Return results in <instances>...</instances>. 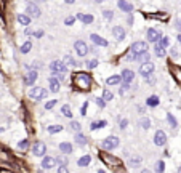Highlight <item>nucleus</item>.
I'll return each instance as SVG.
<instances>
[{
    "label": "nucleus",
    "mask_w": 181,
    "mask_h": 173,
    "mask_svg": "<svg viewBox=\"0 0 181 173\" xmlns=\"http://www.w3.org/2000/svg\"><path fill=\"white\" fill-rule=\"evenodd\" d=\"M64 2H66V3H69V5H71V3H74V2H76V0H64Z\"/></svg>",
    "instance_id": "obj_55"
},
{
    "label": "nucleus",
    "mask_w": 181,
    "mask_h": 173,
    "mask_svg": "<svg viewBox=\"0 0 181 173\" xmlns=\"http://www.w3.org/2000/svg\"><path fill=\"white\" fill-rule=\"evenodd\" d=\"M127 22H128L130 26H132V24H133V16H128V21H127Z\"/></svg>",
    "instance_id": "obj_54"
},
{
    "label": "nucleus",
    "mask_w": 181,
    "mask_h": 173,
    "mask_svg": "<svg viewBox=\"0 0 181 173\" xmlns=\"http://www.w3.org/2000/svg\"><path fill=\"white\" fill-rule=\"evenodd\" d=\"M90 162H91V156H90V154H87V156H83V157L79 159L77 165L79 167H88V165H90Z\"/></svg>",
    "instance_id": "obj_22"
},
{
    "label": "nucleus",
    "mask_w": 181,
    "mask_h": 173,
    "mask_svg": "<svg viewBox=\"0 0 181 173\" xmlns=\"http://www.w3.org/2000/svg\"><path fill=\"white\" fill-rule=\"evenodd\" d=\"M74 50H76V53L79 56H85L88 53V46L83 40H76L74 42Z\"/></svg>",
    "instance_id": "obj_4"
},
{
    "label": "nucleus",
    "mask_w": 181,
    "mask_h": 173,
    "mask_svg": "<svg viewBox=\"0 0 181 173\" xmlns=\"http://www.w3.org/2000/svg\"><path fill=\"white\" fill-rule=\"evenodd\" d=\"M0 172H8V168H3V167H0Z\"/></svg>",
    "instance_id": "obj_57"
},
{
    "label": "nucleus",
    "mask_w": 181,
    "mask_h": 173,
    "mask_svg": "<svg viewBox=\"0 0 181 173\" xmlns=\"http://www.w3.org/2000/svg\"><path fill=\"white\" fill-rule=\"evenodd\" d=\"M119 143H120V139L117 136H112V135H111V136H108L103 143H101V146H103V149H115L119 146Z\"/></svg>",
    "instance_id": "obj_3"
},
{
    "label": "nucleus",
    "mask_w": 181,
    "mask_h": 173,
    "mask_svg": "<svg viewBox=\"0 0 181 173\" xmlns=\"http://www.w3.org/2000/svg\"><path fill=\"white\" fill-rule=\"evenodd\" d=\"M69 168H67V162H64V163H61V167L58 168V172L59 173H64V172H67Z\"/></svg>",
    "instance_id": "obj_44"
},
{
    "label": "nucleus",
    "mask_w": 181,
    "mask_h": 173,
    "mask_svg": "<svg viewBox=\"0 0 181 173\" xmlns=\"http://www.w3.org/2000/svg\"><path fill=\"white\" fill-rule=\"evenodd\" d=\"M50 69H52L53 76H56V74H64V72H67L66 64H64L63 61H59V59H56V61H52V63H50Z\"/></svg>",
    "instance_id": "obj_1"
},
{
    "label": "nucleus",
    "mask_w": 181,
    "mask_h": 173,
    "mask_svg": "<svg viewBox=\"0 0 181 173\" xmlns=\"http://www.w3.org/2000/svg\"><path fill=\"white\" fill-rule=\"evenodd\" d=\"M76 143H77V144H80V146H85V144H87L85 135L80 133V132H77V133H76Z\"/></svg>",
    "instance_id": "obj_27"
},
{
    "label": "nucleus",
    "mask_w": 181,
    "mask_h": 173,
    "mask_svg": "<svg viewBox=\"0 0 181 173\" xmlns=\"http://www.w3.org/2000/svg\"><path fill=\"white\" fill-rule=\"evenodd\" d=\"M45 152H47V146H45V143L42 141H37L34 143V146H32V154L34 156H45Z\"/></svg>",
    "instance_id": "obj_7"
},
{
    "label": "nucleus",
    "mask_w": 181,
    "mask_h": 173,
    "mask_svg": "<svg viewBox=\"0 0 181 173\" xmlns=\"http://www.w3.org/2000/svg\"><path fill=\"white\" fill-rule=\"evenodd\" d=\"M95 101H96V104H98L101 109H104V106H106V101H104V98H95Z\"/></svg>",
    "instance_id": "obj_40"
},
{
    "label": "nucleus",
    "mask_w": 181,
    "mask_h": 173,
    "mask_svg": "<svg viewBox=\"0 0 181 173\" xmlns=\"http://www.w3.org/2000/svg\"><path fill=\"white\" fill-rule=\"evenodd\" d=\"M164 168H165L164 160H159V163H157V172H164Z\"/></svg>",
    "instance_id": "obj_48"
},
{
    "label": "nucleus",
    "mask_w": 181,
    "mask_h": 173,
    "mask_svg": "<svg viewBox=\"0 0 181 173\" xmlns=\"http://www.w3.org/2000/svg\"><path fill=\"white\" fill-rule=\"evenodd\" d=\"M18 146H19V149H27L29 148V139H22V141H19Z\"/></svg>",
    "instance_id": "obj_42"
},
{
    "label": "nucleus",
    "mask_w": 181,
    "mask_h": 173,
    "mask_svg": "<svg viewBox=\"0 0 181 173\" xmlns=\"http://www.w3.org/2000/svg\"><path fill=\"white\" fill-rule=\"evenodd\" d=\"M127 124H128V120H127V119H123L122 122H120V128H125V127H127Z\"/></svg>",
    "instance_id": "obj_51"
},
{
    "label": "nucleus",
    "mask_w": 181,
    "mask_h": 173,
    "mask_svg": "<svg viewBox=\"0 0 181 173\" xmlns=\"http://www.w3.org/2000/svg\"><path fill=\"white\" fill-rule=\"evenodd\" d=\"M48 82H50V90H52L53 93H58L59 91V80H58V79L55 76H52Z\"/></svg>",
    "instance_id": "obj_21"
},
{
    "label": "nucleus",
    "mask_w": 181,
    "mask_h": 173,
    "mask_svg": "<svg viewBox=\"0 0 181 173\" xmlns=\"http://www.w3.org/2000/svg\"><path fill=\"white\" fill-rule=\"evenodd\" d=\"M159 103H160V100H159V96H156V95H152V96H149V98L146 100V104L149 106V107L159 106Z\"/></svg>",
    "instance_id": "obj_24"
},
{
    "label": "nucleus",
    "mask_w": 181,
    "mask_h": 173,
    "mask_svg": "<svg viewBox=\"0 0 181 173\" xmlns=\"http://www.w3.org/2000/svg\"><path fill=\"white\" fill-rule=\"evenodd\" d=\"M140 74H141V77H149L154 74V64L149 63V61H146V63H141V66H140Z\"/></svg>",
    "instance_id": "obj_2"
},
{
    "label": "nucleus",
    "mask_w": 181,
    "mask_h": 173,
    "mask_svg": "<svg viewBox=\"0 0 181 173\" xmlns=\"http://www.w3.org/2000/svg\"><path fill=\"white\" fill-rule=\"evenodd\" d=\"M31 50H32V43H31L29 40H27V42H24V43L21 45V48H19V51H21V53H29Z\"/></svg>",
    "instance_id": "obj_31"
},
{
    "label": "nucleus",
    "mask_w": 181,
    "mask_h": 173,
    "mask_svg": "<svg viewBox=\"0 0 181 173\" xmlns=\"http://www.w3.org/2000/svg\"><path fill=\"white\" fill-rule=\"evenodd\" d=\"M16 19H18V22H19V24H22V26H29L31 22H32L31 16L27 15V13H21V15H18Z\"/></svg>",
    "instance_id": "obj_19"
},
{
    "label": "nucleus",
    "mask_w": 181,
    "mask_h": 173,
    "mask_svg": "<svg viewBox=\"0 0 181 173\" xmlns=\"http://www.w3.org/2000/svg\"><path fill=\"white\" fill-rule=\"evenodd\" d=\"M61 114L64 115V117L71 119V117H72V111H71V107H69L67 104H64V106L61 107Z\"/></svg>",
    "instance_id": "obj_30"
},
{
    "label": "nucleus",
    "mask_w": 181,
    "mask_h": 173,
    "mask_svg": "<svg viewBox=\"0 0 181 173\" xmlns=\"http://www.w3.org/2000/svg\"><path fill=\"white\" fill-rule=\"evenodd\" d=\"M165 143H167V135H165V132L157 130L156 135H154V144H156V146H164Z\"/></svg>",
    "instance_id": "obj_12"
},
{
    "label": "nucleus",
    "mask_w": 181,
    "mask_h": 173,
    "mask_svg": "<svg viewBox=\"0 0 181 173\" xmlns=\"http://www.w3.org/2000/svg\"><path fill=\"white\" fill-rule=\"evenodd\" d=\"M176 39H178V42H180V43H181V32H180V34H178V37H176Z\"/></svg>",
    "instance_id": "obj_56"
},
{
    "label": "nucleus",
    "mask_w": 181,
    "mask_h": 173,
    "mask_svg": "<svg viewBox=\"0 0 181 173\" xmlns=\"http://www.w3.org/2000/svg\"><path fill=\"white\" fill-rule=\"evenodd\" d=\"M71 127H72V130H76V132H80L82 130V125L79 122H71Z\"/></svg>",
    "instance_id": "obj_43"
},
{
    "label": "nucleus",
    "mask_w": 181,
    "mask_h": 173,
    "mask_svg": "<svg viewBox=\"0 0 181 173\" xmlns=\"http://www.w3.org/2000/svg\"><path fill=\"white\" fill-rule=\"evenodd\" d=\"M26 11H27V15H29L31 18H39L42 15V11H40V8L35 5V3H32L29 2L27 3V8H26Z\"/></svg>",
    "instance_id": "obj_11"
},
{
    "label": "nucleus",
    "mask_w": 181,
    "mask_h": 173,
    "mask_svg": "<svg viewBox=\"0 0 181 173\" xmlns=\"http://www.w3.org/2000/svg\"><path fill=\"white\" fill-rule=\"evenodd\" d=\"M29 96L34 98V100H43V98H47V90L42 87H35L29 91Z\"/></svg>",
    "instance_id": "obj_5"
},
{
    "label": "nucleus",
    "mask_w": 181,
    "mask_h": 173,
    "mask_svg": "<svg viewBox=\"0 0 181 173\" xmlns=\"http://www.w3.org/2000/svg\"><path fill=\"white\" fill-rule=\"evenodd\" d=\"M122 82L123 83H130L135 79V72L132 71V69H125V71H122Z\"/></svg>",
    "instance_id": "obj_16"
},
{
    "label": "nucleus",
    "mask_w": 181,
    "mask_h": 173,
    "mask_svg": "<svg viewBox=\"0 0 181 173\" xmlns=\"http://www.w3.org/2000/svg\"><path fill=\"white\" fill-rule=\"evenodd\" d=\"M175 27H176V29H178V31L181 32V19H178V21L175 22Z\"/></svg>",
    "instance_id": "obj_52"
},
{
    "label": "nucleus",
    "mask_w": 181,
    "mask_h": 173,
    "mask_svg": "<svg viewBox=\"0 0 181 173\" xmlns=\"http://www.w3.org/2000/svg\"><path fill=\"white\" fill-rule=\"evenodd\" d=\"M74 22H76V18H74V16H67L66 19H64V24H66V26H72Z\"/></svg>",
    "instance_id": "obj_41"
},
{
    "label": "nucleus",
    "mask_w": 181,
    "mask_h": 173,
    "mask_svg": "<svg viewBox=\"0 0 181 173\" xmlns=\"http://www.w3.org/2000/svg\"><path fill=\"white\" fill-rule=\"evenodd\" d=\"M96 66H98V61H96V59H88V61H87V67L88 69H95Z\"/></svg>",
    "instance_id": "obj_36"
},
{
    "label": "nucleus",
    "mask_w": 181,
    "mask_h": 173,
    "mask_svg": "<svg viewBox=\"0 0 181 173\" xmlns=\"http://www.w3.org/2000/svg\"><path fill=\"white\" fill-rule=\"evenodd\" d=\"M37 76H39V72H37V71H34V69L27 72V76H26V79H24L26 85H34V82H35Z\"/></svg>",
    "instance_id": "obj_18"
},
{
    "label": "nucleus",
    "mask_w": 181,
    "mask_h": 173,
    "mask_svg": "<svg viewBox=\"0 0 181 173\" xmlns=\"http://www.w3.org/2000/svg\"><path fill=\"white\" fill-rule=\"evenodd\" d=\"M138 163H140V159H133L132 165H133V167H138Z\"/></svg>",
    "instance_id": "obj_53"
},
{
    "label": "nucleus",
    "mask_w": 181,
    "mask_h": 173,
    "mask_svg": "<svg viewBox=\"0 0 181 173\" xmlns=\"http://www.w3.org/2000/svg\"><path fill=\"white\" fill-rule=\"evenodd\" d=\"M32 35L40 39V37H43V31H32Z\"/></svg>",
    "instance_id": "obj_47"
},
{
    "label": "nucleus",
    "mask_w": 181,
    "mask_h": 173,
    "mask_svg": "<svg viewBox=\"0 0 181 173\" xmlns=\"http://www.w3.org/2000/svg\"><path fill=\"white\" fill-rule=\"evenodd\" d=\"M101 2H103V0H96V3H101Z\"/></svg>",
    "instance_id": "obj_58"
},
{
    "label": "nucleus",
    "mask_w": 181,
    "mask_h": 173,
    "mask_svg": "<svg viewBox=\"0 0 181 173\" xmlns=\"http://www.w3.org/2000/svg\"><path fill=\"white\" fill-rule=\"evenodd\" d=\"M87 106H88V103H83L82 111H80V114H82V115H85V114H87Z\"/></svg>",
    "instance_id": "obj_49"
},
{
    "label": "nucleus",
    "mask_w": 181,
    "mask_h": 173,
    "mask_svg": "<svg viewBox=\"0 0 181 173\" xmlns=\"http://www.w3.org/2000/svg\"><path fill=\"white\" fill-rule=\"evenodd\" d=\"M162 34L157 29H154V27H151V29H147V40L152 42V43H156V42L160 40Z\"/></svg>",
    "instance_id": "obj_13"
},
{
    "label": "nucleus",
    "mask_w": 181,
    "mask_h": 173,
    "mask_svg": "<svg viewBox=\"0 0 181 173\" xmlns=\"http://www.w3.org/2000/svg\"><path fill=\"white\" fill-rule=\"evenodd\" d=\"M117 7L122 11H125V13H132V10H133L132 3H128L127 0H119V2H117Z\"/></svg>",
    "instance_id": "obj_20"
},
{
    "label": "nucleus",
    "mask_w": 181,
    "mask_h": 173,
    "mask_svg": "<svg viewBox=\"0 0 181 173\" xmlns=\"http://www.w3.org/2000/svg\"><path fill=\"white\" fill-rule=\"evenodd\" d=\"M120 82H122V77L120 76H111V77H108V80H106L108 85H120Z\"/></svg>",
    "instance_id": "obj_25"
},
{
    "label": "nucleus",
    "mask_w": 181,
    "mask_h": 173,
    "mask_svg": "<svg viewBox=\"0 0 181 173\" xmlns=\"http://www.w3.org/2000/svg\"><path fill=\"white\" fill-rule=\"evenodd\" d=\"M108 122L106 120H95V122L90 124V130H98V128H104Z\"/></svg>",
    "instance_id": "obj_23"
},
{
    "label": "nucleus",
    "mask_w": 181,
    "mask_h": 173,
    "mask_svg": "<svg viewBox=\"0 0 181 173\" xmlns=\"http://www.w3.org/2000/svg\"><path fill=\"white\" fill-rule=\"evenodd\" d=\"M99 159L104 160L106 163H109V165H120V159L114 157V156H109V154H106V152H99Z\"/></svg>",
    "instance_id": "obj_9"
},
{
    "label": "nucleus",
    "mask_w": 181,
    "mask_h": 173,
    "mask_svg": "<svg viewBox=\"0 0 181 173\" xmlns=\"http://www.w3.org/2000/svg\"><path fill=\"white\" fill-rule=\"evenodd\" d=\"M159 43H160L162 46H164V48H167V46L170 45V39H168V37H160Z\"/></svg>",
    "instance_id": "obj_34"
},
{
    "label": "nucleus",
    "mask_w": 181,
    "mask_h": 173,
    "mask_svg": "<svg viewBox=\"0 0 181 173\" xmlns=\"http://www.w3.org/2000/svg\"><path fill=\"white\" fill-rule=\"evenodd\" d=\"M103 98H104V101H111V100L114 98V95H112V93H111L109 90H104V91H103Z\"/></svg>",
    "instance_id": "obj_37"
},
{
    "label": "nucleus",
    "mask_w": 181,
    "mask_h": 173,
    "mask_svg": "<svg viewBox=\"0 0 181 173\" xmlns=\"http://www.w3.org/2000/svg\"><path fill=\"white\" fill-rule=\"evenodd\" d=\"M56 103H58V100H52V101H48L47 104H45V109H48V111H50V109H53V107L56 106Z\"/></svg>",
    "instance_id": "obj_39"
},
{
    "label": "nucleus",
    "mask_w": 181,
    "mask_h": 173,
    "mask_svg": "<svg viewBox=\"0 0 181 173\" xmlns=\"http://www.w3.org/2000/svg\"><path fill=\"white\" fill-rule=\"evenodd\" d=\"M178 172H181V167H180V168H178Z\"/></svg>",
    "instance_id": "obj_59"
},
{
    "label": "nucleus",
    "mask_w": 181,
    "mask_h": 173,
    "mask_svg": "<svg viewBox=\"0 0 181 173\" xmlns=\"http://www.w3.org/2000/svg\"><path fill=\"white\" fill-rule=\"evenodd\" d=\"M24 34H26V35H32V29H31L29 26H26V31H24Z\"/></svg>",
    "instance_id": "obj_50"
},
{
    "label": "nucleus",
    "mask_w": 181,
    "mask_h": 173,
    "mask_svg": "<svg viewBox=\"0 0 181 173\" xmlns=\"http://www.w3.org/2000/svg\"><path fill=\"white\" fill-rule=\"evenodd\" d=\"M59 149H61V152H64V154H71L72 152V144L71 143H61L59 144Z\"/></svg>",
    "instance_id": "obj_28"
},
{
    "label": "nucleus",
    "mask_w": 181,
    "mask_h": 173,
    "mask_svg": "<svg viewBox=\"0 0 181 173\" xmlns=\"http://www.w3.org/2000/svg\"><path fill=\"white\" fill-rule=\"evenodd\" d=\"M63 63L64 64H69V66H77V63L74 61V58H72L71 55H66V56H64V61Z\"/></svg>",
    "instance_id": "obj_32"
},
{
    "label": "nucleus",
    "mask_w": 181,
    "mask_h": 173,
    "mask_svg": "<svg viewBox=\"0 0 181 173\" xmlns=\"http://www.w3.org/2000/svg\"><path fill=\"white\" fill-rule=\"evenodd\" d=\"M167 120H168V124L171 125V127H176V119L173 117V115H171V114H167Z\"/></svg>",
    "instance_id": "obj_38"
},
{
    "label": "nucleus",
    "mask_w": 181,
    "mask_h": 173,
    "mask_svg": "<svg viewBox=\"0 0 181 173\" xmlns=\"http://www.w3.org/2000/svg\"><path fill=\"white\" fill-rule=\"evenodd\" d=\"M140 125H141L143 128H146V130H147V128L151 127V122H149V119H146V117H144V119H141V120H140Z\"/></svg>",
    "instance_id": "obj_35"
},
{
    "label": "nucleus",
    "mask_w": 181,
    "mask_h": 173,
    "mask_svg": "<svg viewBox=\"0 0 181 173\" xmlns=\"http://www.w3.org/2000/svg\"><path fill=\"white\" fill-rule=\"evenodd\" d=\"M76 19L85 22V24H91V22L95 21V18H93V15H83V13H77Z\"/></svg>",
    "instance_id": "obj_17"
},
{
    "label": "nucleus",
    "mask_w": 181,
    "mask_h": 173,
    "mask_svg": "<svg viewBox=\"0 0 181 173\" xmlns=\"http://www.w3.org/2000/svg\"><path fill=\"white\" fill-rule=\"evenodd\" d=\"M130 51L135 55H140L143 53V51H147V43L146 42H135V43L132 45V48H130Z\"/></svg>",
    "instance_id": "obj_8"
},
{
    "label": "nucleus",
    "mask_w": 181,
    "mask_h": 173,
    "mask_svg": "<svg viewBox=\"0 0 181 173\" xmlns=\"http://www.w3.org/2000/svg\"><path fill=\"white\" fill-rule=\"evenodd\" d=\"M103 16L106 18V19H112V11L106 10V11H103Z\"/></svg>",
    "instance_id": "obj_46"
},
{
    "label": "nucleus",
    "mask_w": 181,
    "mask_h": 173,
    "mask_svg": "<svg viewBox=\"0 0 181 173\" xmlns=\"http://www.w3.org/2000/svg\"><path fill=\"white\" fill-rule=\"evenodd\" d=\"M127 61H136V55L130 51V53L127 55Z\"/></svg>",
    "instance_id": "obj_45"
},
{
    "label": "nucleus",
    "mask_w": 181,
    "mask_h": 173,
    "mask_svg": "<svg viewBox=\"0 0 181 173\" xmlns=\"http://www.w3.org/2000/svg\"><path fill=\"white\" fill-rule=\"evenodd\" d=\"M63 127L61 125H50L48 127V133H58V132H61Z\"/></svg>",
    "instance_id": "obj_33"
},
{
    "label": "nucleus",
    "mask_w": 181,
    "mask_h": 173,
    "mask_svg": "<svg viewBox=\"0 0 181 173\" xmlns=\"http://www.w3.org/2000/svg\"><path fill=\"white\" fill-rule=\"evenodd\" d=\"M136 61H140V63H146V61H149V53H147V51H143V53L136 55Z\"/></svg>",
    "instance_id": "obj_29"
},
{
    "label": "nucleus",
    "mask_w": 181,
    "mask_h": 173,
    "mask_svg": "<svg viewBox=\"0 0 181 173\" xmlns=\"http://www.w3.org/2000/svg\"><path fill=\"white\" fill-rule=\"evenodd\" d=\"M76 82H77V85H80L82 88H88V87H90V83H91V79L88 77L87 74H77Z\"/></svg>",
    "instance_id": "obj_6"
},
{
    "label": "nucleus",
    "mask_w": 181,
    "mask_h": 173,
    "mask_svg": "<svg viewBox=\"0 0 181 173\" xmlns=\"http://www.w3.org/2000/svg\"><path fill=\"white\" fill-rule=\"evenodd\" d=\"M112 35H114V39L117 40V42H122L125 39V31H123V27L122 26H115L112 27Z\"/></svg>",
    "instance_id": "obj_14"
},
{
    "label": "nucleus",
    "mask_w": 181,
    "mask_h": 173,
    "mask_svg": "<svg viewBox=\"0 0 181 173\" xmlns=\"http://www.w3.org/2000/svg\"><path fill=\"white\" fill-rule=\"evenodd\" d=\"M58 163V159L53 157V156H47L43 157V160H42V168H45V170H50V168H53L55 165Z\"/></svg>",
    "instance_id": "obj_10"
},
{
    "label": "nucleus",
    "mask_w": 181,
    "mask_h": 173,
    "mask_svg": "<svg viewBox=\"0 0 181 173\" xmlns=\"http://www.w3.org/2000/svg\"><path fill=\"white\" fill-rule=\"evenodd\" d=\"M90 40L93 42V43H96L98 46H108L109 45V42L103 39V37H99V35H96V34H90Z\"/></svg>",
    "instance_id": "obj_15"
},
{
    "label": "nucleus",
    "mask_w": 181,
    "mask_h": 173,
    "mask_svg": "<svg viewBox=\"0 0 181 173\" xmlns=\"http://www.w3.org/2000/svg\"><path fill=\"white\" fill-rule=\"evenodd\" d=\"M154 51H156V56H159V58H164V56H165V48L159 43V42H156Z\"/></svg>",
    "instance_id": "obj_26"
}]
</instances>
